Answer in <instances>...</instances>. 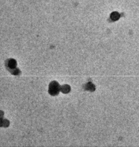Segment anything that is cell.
<instances>
[{
  "label": "cell",
  "mask_w": 139,
  "mask_h": 147,
  "mask_svg": "<svg viewBox=\"0 0 139 147\" xmlns=\"http://www.w3.org/2000/svg\"><path fill=\"white\" fill-rule=\"evenodd\" d=\"M118 18H119V15L118 14V13H113L112 15H111V19L113 20H118Z\"/></svg>",
  "instance_id": "cell-3"
},
{
  "label": "cell",
  "mask_w": 139,
  "mask_h": 147,
  "mask_svg": "<svg viewBox=\"0 0 139 147\" xmlns=\"http://www.w3.org/2000/svg\"><path fill=\"white\" fill-rule=\"evenodd\" d=\"M59 89H60V87H59V84L56 82H52L50 85H49V93L51 94V95H56L58 94L59 91Z\"/></svg>",
  "instance_id": "cell-1"
},
{
  "label": "cell",
  "mask_w": 139,
  "mask_h": 147,
  "mask_svg": "<svg viewBox=\"0 0 139 147\" xmlns=\"http://www.w3.org/2000/svg\"><path fill=\"white\" fill-rule=\"evenodd\" d=\"M61 90L63 92H68L70 91V87L67 85H65L62 87Z\"/></svg>",
  "instance_id": "cell-2"
}]
</instances>
